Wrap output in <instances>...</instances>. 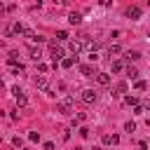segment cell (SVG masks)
I'll return each instance as SVG.
<instances>
[{
	"mask_svg": "<svg viewBox=\"0 0 150 150\" xmlns=\"http://www.w3.org/2000/svg\"><path fill=\"white\" fill-rule=\"evenodd\" d=\"M80 136L87 138V136H89V129H87V127H80Z\"/></svg>",
	"mask_w": 150,
	"mask_h": 150,
	"instance_id": "obj_26",
	"label": "cell"
},
{
	"mask_svg": "<svg viewBox=\"0 0 150 150\" xmlns=\"http://www.w3.org/2000/svg\"><path fill=\"white\" fill-rule=\"evenodd\" d=\"M5 12H7V9H5V5H2V2H0V16H2V14H5Z\"/></svg>",
	"mask_w": 150,
	"mask_h": 150,
	"instance_id": "obj_32",
	"label": "cell"
},
{
	"mask_svg": "<svg viewBox=\"0 0 150 150\" xmlns=\"http://www.w3.org/2000/svg\"><path fill=\"white\" fill-rule=\"evenodd\" d=\"M49 52H52V61H54V63L63 61V49L56 47V42H49Z\"/></svg>",
	"mask_w": 150,
	"mask_h": 150,
	"instance_id": "obj_2",
	"label": "cell"
},
{
	"mask_svg": "<svg viewBox=\"0 0 150 150\" xmlns=\"http://www.w3.org/2000/svg\"><path fill=\"white\" fill-rule=\"evenodd\" d=\"M73 63H77V56H68V59H63V61H61V66H63V68H70Z\"/></svg>",
	"mask_w": 150,
	"mask_h": 150,
	"instance_id": "obj_12",
	"label": "cell"
},
{
	"mask_svg": "<svg viewBox=\"0 0 150 150\" xmlns=\"http://www.w3.org/2000/svg\"><path fill=\"white\" fill-rule=\"evenodd\" d=\"M30 59L40 63V59H42V56H40V49H30Z\"/></svg>",
	"mask_w": 150,
	"mask_h": 150,
	"instance_id": "obj_20",
	"label": "cell"
},
{
	"mask_svg": "<svg viewBox=\"0 0 150 150\" xmlns=\"http://www.w3.org/2000/svg\"><path fill=\"white\" fill-rule=\"evenodd\" d=\"M127 77H129V80H136V77H138V70H136L134 66H127Z\"/></svg>",
	"mask_w": 150,
	"mask_h": 150,
	"instance_id": "obj_14",
	"label": "cell"
},
{
	"mask_svg": "<svg viewBox=\"0 0 150 150\" xmlns=\"http://www.w3.org/2000/svg\"><path fill=\"white\" fill-rule=\"evenodd\" d=\"M127 16L129 19H141V7H127Z\"/></svg>",
	"mask_w": 150,
	"mask_h": 150,
	"instance_id": "obj_7",
	"label": "cell"
},
{
	"mask_svg": "<svg viewBox=\"0 0 150 150\" xmlns=\"http://www.w3.org/2000/svg\"><path fill=\"white\" fill-rule=\"evenodd\" d=\"M28 138L33 143H40V131H28Z\"/></svg>",
	"mask_w": 150,
	"mask_h": 150,
	"instance_id": "obj_19",
	"label": "cell"
},
{
	"mask_svg": "<svg viewBox=\"0 0 150 150\" xmlns=\"http://www.w3.org/2000/svg\"><path fill=\"white\" fill-rule=\"evenodd\" d=\"M2 87H5V84H2V80H0V89H2Z\"/></svg>",
	"mask_w": 150,
	"mask_h": 150,
	"instance_id": "obj_33",
	"label": "cell"
},
{
	"mask_svg": "<svg viewBox=\"0 0 150 150\" xmlns=\"http://www.w3.org/2000/svg\"><path fill=\"white\" fill-rule=\"evenodd\" d=\"M124 91H127V82H117V84H115V94H112V96H120V94H124Z\"/></svg>",
	"mask_w": 150,
	"mask_h": 150,
	"instance_id": "obj_11",
	"label": "cell"
},
{
	"mask_svg": "<svg viewBox=\"0 0 150 150\" xmlns=\"http://www.w3.org/2000/svg\"><path fill=\"white\" fill-rule=\"evenodd\" d=\"M26 103H28V98H26V94H19V96H16V105H21V108H26Z\"/></svg>",
	"mask_w": 150,
	"mask_h": 150,
	"instance_id": "obj_17",
	"label": "cell"
},
{
	"mask_svg": "<svg viewBox=\"0 0 150 150\" xmlns=\"http://www.w3.org/2000/svg\"><path fill=\"white\" fill-rule=\"evenodd\" d=\"M7 35H21V33H26V28H23V23H12V26H7V30H5Z\"/></svg>",
	"mask_w": 150,
	"mask_h": 150,
	"instance_id": "obj_3",
	"label": "cell"
},
{
	"mask_svg": "<svg viewBox=\"0 0 150 150\" xmlns=\"http://www.w3.org/2000/svg\"><path fill=\"white\" fill-rule=\"evenodd\" d=\"M96 96H98V94H96L94 89H84V91H82V101H84V103H94Z\"/></svg>",
	"mask_w": 150,
	"mask_h": 150,
	"instance_id": "obj_4",
	"label": "cell"
},
{
	"mask_svg": "<svg viewBox=\"0 0 150 150\" xmlns=\"http://www.w3.org/2000/svg\"><path fill=\"white\" fill-rule=\"evenodd\" d=\"M96 82L103 84V87H108V84H110V75H108V73H96Z\"/></svg>",
	"mask_w": 150,
	"mask_h": 150,
	"instance_id": "obj_6",
	"label": "cell"
},
{
	"mask_svg": "<svg viewBox=\"0 0 150 150\" xmlns=\"http://www.w3.org/2000/svg\"><path fill=\"white\" fill-rule=\"evenodd\" d=\"M124 105H134V108H136V105H138V98H136V96H124Z\"/></svg>",
	"mask_w": 150,
	"mask_h": 150,
	"instance_id": "obj_16",
	"label": "cell"
},
{
	"mask_svg": "<svg viewBox=\"0 0 150 150\" xmlns=\"http://www.w3.org/2000/svg\"><path fill=\"white\" fill-rule=\"evenodd\" d=\"M120 52H122L120 45H110V47H108V54H110V56H112V54H120Z\"/></svg>",
	"mask_w": 150,
	"mask_h": 150,
	"instance_id": "obj_18",
	"label": "cell"
},
{
	"mask_svg": "<svg viewBox=\"0 0 150 150\" xmlns=\"http://www.w3.org/2000/svg\"><path fill=\"white\" fill-rule=\"evenodd\" d=\"M73 103H75V98H73V96H66L63 101H59V103H56V112H61V115H70Z\"/></svg>",
	"mask_w": 150,
	"mask_h": 150,
	"instance_id": "obj_1",
	"label": "cell"
},
{
	"mask_svg": "<svg viewBox=\"0 0 150 150\" xmlns=\"http://www.w3.org/2000/svg\"><path fill=\"white\" fill-rule=\"evenodd\" d=\"M122 68H124V63H122V61H112V73H120Z\"/></svg>",
	"mask_w": 150,
	"mask_h": 150,
	"instance_id": "obj_21",
	"label": "cell"
},
{
	"mask_svg": "<svg viewBox=\"0 0 150 150\" xmlns=\"http://www.w3.org/2000/svg\"><path fill=\"white\" fill-rule=\"evenodd\" d=\"M124 131H127V134H134V131H136V124H134V122H127V124H124Z\"/></svg>",
	"mask_w": 150,
	"mask_h": 150,
	"instance_id": "obj_22",
	"label": "cell"
},
{
	"mask_svg": "<svg viewBox=\"0 0 150 150\" xmlns=\"http://www.w3.org/2000/svg\"><path fill=\"white\" fill-rule=\"evenodd\" d=\"M12 94H14V98H16V96H19V94H23V91H21L19 87H12Z\"/></svg>",
	"mask_w": 150,
	"mask_h": 150,
	"instance_id": "obj_30",
	"label": "cell"
},
{
	"mask_svg": "<svg viewBox=\"0 0 150 150\" xmlns=\"http://www.w3.org/2000/svg\"><path fill=\"white\" fill-rule=\"evenodd\" d=\"M110 2H112V0H98V5H103V7H108Z\"/></svg>",
	"mask_w": 150,
	"mask_h": 150,
	"instance_id": "obj_31",
	"label": "cell"
},
{
	"mask_svg": "<svg viewBox=\"0 0 150 150\" xmlns=\"http://www.w3.org/2000/svg\"><path fill=\"white\" fill-rule=\"evenodd\" d=\"M56 40H59V42L68 40V33H66V30H59V33H56Z\"/></svg>",
	"mask_w": 150,
	"mask_h": 150,
	"instance_id": "obj_23",
	"label": "cell"
},
{
	"mask_svg": "<svg viewBox=\"0 0 150 150\" xmlns=\"http://www.w3.org/2000/svg\"><path fill=\"white\" fill-rule=\"evenodd\" d=\"M23 35H26V38H28L30 42H42V38H40V35L35 33V30H30V28H26V33H23Z\"/></svg>",
	"mask_w": 150,
	"mask_h": 150,
	"instance_id": "obj_8",
	"label": "cell"
},
{
	"mask_svg": "<svg viewBox=\"0 0 150 150\" xmlns=\"http://www.w3.org/2000/svg\"><path fill=\"white\" fill-rule=\"evenodd\" d=\"M75 120H77V122H84V120H87V112H77V117H75Z\"/></svg>",
	"mask_w": 150,
	"mask_h": 150,
	"instance_id": "obj_27",
	"label": "cell"
},
{
	"mask_svg": "<svg viewBox=\"0 0 150 150\" xmlns=\"http://www.w3.org/2000/svg\"><path fill=\"white\" fill-rule=\"evenodd\" d=\"M80 73H82L84 77H91V75H94V68H91V66H80Z\"/></svg>",
	"mask_w": 150,
	"mask_h": 150,
	"instance_id": "obj_13",
	"label": "cell"
},
{
	"mask_svg": "<svg viewBox=\"0 0 150 150\" xmlns=\"http://www.w3.org/2000/svg\"><path fill=\"white\" fill-rule=\"evenodd\" d=\"M12 145H14V148H21V145H23V141H21L19 136H14V138H12Z\"/></svg>",
	"mask_w": 150,
	"mask_h": 150,
	"instance_id": "obj_25",
	"label": "cell"
},
{
	"mask_svg": "<svg viewBox=\"0 0 150 150\" xmlns=\"http://www.w3.org/2000/svg\"><path fill=\"white\" fill-rule=\"evenodd\" d=\"M94 150H103V148H94Z\"/></svg>",
	"mask_w": 150,
	"mask_h": 150,
	"instance_id": "obj_34",
	"label": "cell"
},
{
	"mask_svg": "<svg viewBox=\"0 0 150 150\" xmlns=\"http://www.w3.org/2000/svg\"><path fill=\"white\" fill-rule=\"evenodd\" d=\"M103 143H105V145H110V143H112V136H110V134H105V136H103Z\"/></svg>",
	"mask_w": 150,
	"mask_h": 150,
	"instance_id": "obj_28",
	"label": "cell"
},
{
	"mask_svg": "<svg viewBox=\"0 0 150 150\" xmlns=\"http://www.w3.org/2000/svg\"><path fill=\"white\" fill-rule=\"evenodd\" d=\"M35 87H38V89H45V91L49 89V87H47V80H45L42 75H40V77H35Z\"/></svg>",
	"mask_w": 150,
	"mask_h": 150,
	"instance_id": "obj_10",
	"label": "cell"
},
{
	"mask_svg": "<svg viewBox=\"0 0 150 150\" xmlns=\"http://www.w3.org/2000/svg\"><path fill=\"white\" fill-rule=\"evenodd\" d=\"M38 70L40 73H47V63H38Z\"/></svg>",
	"mask_w": 150,
	"mask_h": 150,
	"instance_id": "obj_29",
	"label": "cell"
},
{
	"mask_svg": "<svg viewBox=\"0 0 150 150\" xmlns=\"http://www.w3.org/2000/svg\"><path fill=\"white\" fill-rule=\"evenodd\" d=\"M68 47H70V52H73V54L77 56V54L82 52V47H84V42H82V40H73V42H70Z\"/></svg>",
	"mask_w": 150,
	"mask_h": 150,
	"instance_id": "obj_5",
	"label": "cell"
},
{
	"mask_svg": "<svg viewBox=\"0 0 150 150\" xmlns=\"http://www.w3.org/2000/svg\"><path fill=\"white\" fill-rule=\"evenodd\" d=\"M68 21H70L73 26H77V23L82 21V14H80V12H70V14H68Z\"/></svg>",
	"mask_w": 150,
	"mask_h": 150,
	"instance_id": "obj_9",
	"label": "cell"
},
{
	"mask_svg": "<svg viewBox=\"0 0 150 150\" xmlns=\"http://www.w3.org/2000/svg\"><path fill=\"white\" fill-rule=\"evenodd\" d=\"M134 87H136V89H138V91H145V89H148V84H145V82H143V80H138V82H136V84H134Z\"/></svg>",
	"mask_w": 150,
	"mask_h": 150,
	"instance_id": "obj_24",
	"label": "cell"
},
{
	"mask_svg": "<svg viewBox=\"0 0 150 150\" xmlns=\"http://www.w3.org/2000/svg\"><path fill=\"white\" fill-rule=\"evenodd\" d=\"M124 59H127V61H138V59H141V54H138V52H127V54H124Z\"/></svg>",
	"mask_w": 150,
	"mask_h": 150,
	"instance_id": "obj_15",
	"label": "cell"
}]
</instances>
